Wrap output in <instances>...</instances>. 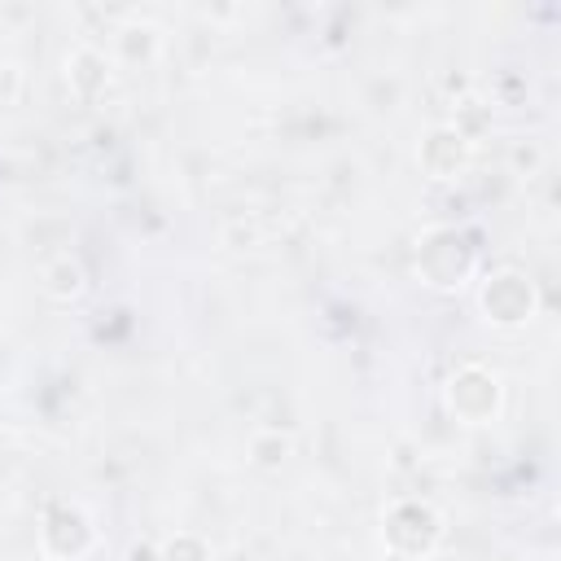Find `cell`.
Wrapping results in <instances>:
<instances>
[{"instance_id":"1","label":"cell","mask_w":561,"mask_h":561,"mask_svg":"<svg viewBox=\"0 0 561 561\" xmlns=\"http://www.w3.org/2000/svg\"><path fill=\"white\" fill-rule=\"evenodd\" d=\"M421 285L438 289V294H456L478 276V245L465 228L456 224H438L425 228L416 241V259H412Z\"/></svg>"},{"instance_id":"2","label":"cell","mask_w":561,"mask_h":561,"mask_svg":"<svg viewBox=\"0 0 561 561\" xmlns=\"http://www.w3.org/2000/svg\"><path fill=\"white\" fill-rule=\"evenodd\" d=\"M443 535H447V522L430 500L403 495V500H390L386 513H381V543H386V552H394L403 561L434 557Z\"/></svg>"},{"instance_id":"3","label":"cell","mask_w":561,"mask_h":561,"mask_svg":"<svg viewBox=\"0 0 561 561\" xmlns=\"http://www.w3.org/2000/svg\"><path fill=\"white\" fill-rule=\"evenodd\" d=\"M478 311L491 329H526L539 316V289L522 267H495L478 285Z\"/></svg>"},{"instance_id":"4","label":"cell","mask_w":561,"mask_h":561,"mask_svg":"<svg viewBox=\"0 0 561 561\" xmlns=\"http://www.w3.org/2000/svg\"><path fill=\"white\" fill-rule=\"evenodd\" d=\"M443 403L460 425H491L504 412V381L486 364H460L443 386Z\"/></svg>"},{"instance_id":"5","label":"cell","mask_w":561,"mask_h":561,"mask_svg":"<svg viewBox=\"0 0 561 561\" xmlns=\"http://www.w3.org/2000/svg\"><path fill=\"white\" fill-rule=\"evenodd\" d=\"M96 548V522L88 517V508L61 500L44 513L39 522V557L44 561H83Z\"/></svg>"},{"instance_id":"6","label":"cell","mask_w":561,"mask_h":561,"mask_svg":"<svg viewBox=\"0 0 561 561\" xmlns=\"http://www.w3.org/2000/svg\"><path fill=\"white\" fill-rule=\"evenodd\" d=\"M469 158H473V140H465L451 123H434V127L421 136V145H416V167H421V175L434 180V184L460 180L465 167H469Z\"/></svg>"},{"instance_id":"7","label":"cell","mask_w":561,"mask_h":561,"mask_svg":"<svg viewBox=\"0 0 561 561\" xmlns=\"http://www.w3.org/2000/svg\"><path fill=\"white\" fill-rule=\"evenodd\" d=\"M66 83H70V92L79 96V101H96V96H105V88L114 83V61L96 48V44H79V48H70L66 53Z\"/></svg>"},{"instance_id":"8","label":"cell","mask_w":561,"mask_h":561,"mask_svg":"<svg viewBox=\"0 0 561 561\" xmlns=\"http://www.w3.org/2000/svg\"><path fill=\"white\" fill-rule=\"evenodd\" d=\"M158 48H162V31L149 18H136L131 13V18H123L114 26V57L123 66H149L158 57Z\"/></svg>"},{"instance_id":"9","label":"cell","mask_w":561,"mask_h":561,"mask_svg":"<svg viewBox=\"0 0 561 561\" xmlns=\"http://www.w3.org/2000/svg\"><path fill=\"white\" fill-rule=\"evenodd\" d=\"M39 280H44V294H48L53 302H79V298L88 294V272H83V263H79L75 254L48 259L44 272H39Z\"/></svg>"},{"instance_id":"10","label":"cell","mask_w":561,"mask_h":561,"mask_svg":"<svg viewBox=\"0 0 561 561\" xmlns=\"http://www.w3.org/2000/svg\"><path fill=\"white\" fill-rule=\"evenodd\" d=\"M153 561H215V548L193 530H175V535H167L158 543Z\"/></svg>"},{"instance_id":"11","label":"cell","mask_w":561,"mask_h":561,"mask_svg":"<svg viewBox=\"0 0 561 561\" xmlns=\"http://www.w3.org/2000/svg\"><path fill=\"white\" fill-rule=\"evenodd\" d=\"M289 451H294V438L280 434V430H259V434L250 438V460H254L259 469H280V465L289 460Z\"/></svg>"},{"instance_id":"12","label":"cell","mask_w":561,"mask_h":561,"mask_svg":"<svg viewBox=\"0 0 561 561\" xmlns=\"http://www.w3.org/2000/svg\"><path fill=\"white\" fill-rule=\"evenodd\" d=\"M22 66L18 61H9V57H0V110H13L18 101H22Z\"/></svg>"},{"instance_id":"13","label":"cell","mask_w":561,"mask_h":561,"mask_svg":"<svg viewBox=\"0 0 561 561\" xmlns=\"http://www.w3.org/2000/svg\"><path fill=\"white\" fill-rule=\"evenodd\" d=\"M513 167H517L522 175H535V171L543 167V145H539L535 136L517 140V145H513Z\"/></svg>"}]
</instances>
